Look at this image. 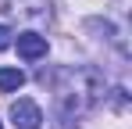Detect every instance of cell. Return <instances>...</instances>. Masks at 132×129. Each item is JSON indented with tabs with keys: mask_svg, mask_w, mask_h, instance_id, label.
<instances>
[{
	"mask_svg": "<svg viewBox=\"0 0 132 129\" xmlns=\"http://www.w3.org/2000/svg\"><path fill=\"white\" fill-rule=\"evenodd\" d=\"M11 43H14V32H11L7 25H0V50H7Z\"/></svg>",
	"mask_w": 132,
	"mask_h": 129,
	"instance_id": "obj_5",
	"label": "cell"
},
{
	"mask_svg": "<svg viewBox=\"0 0 132 129\" xmlns=\"http://www.w3.org/2000/svg\"><path fill=\"white\" fill-rule=\"evenodd\" d=\"M61 79L64 83L54 86V97H57V115L68 118V122L86 115L89 108L104 97V79L93 68H64Z\"/></svg>",
	"mask_w": 132,
	"mask_h": 129,
	"instance_id": "obj_1",
	"label": "cell"
},
{
	"mask_svg": "<svg viewBox=\"0 0 132 129\" xmlns=\"http://www.w3.org/2000/svg\"><path fill=\"white\" fill-rule=\"evenodd\" d=\"M11 122L18 129H39L43 126V111L36 101H29V97H18L14 104H11Z\"/></svg>",
	"mask_w": 132,
	"mask_h": 129,
	"instance_id": "obj_2",
	"label": "cell"
},
{
	"mask_svg": "<svg viewBox=\"0 0 132 129\" xmlns=\"http://www.w3.org/2000/svg\"><path fill=\"white\" fill-rule=\"evenodd\" d=\"M25 86V72L22 68H0V90L4 93H14Z\"/></svg>",
	"mask_w": 132,
	"mask_h": 129,
	"instance_id": "obj_4",
	"label": "cell"
},
{
	"mask_svg": "<svg viewBox=\"0 0 132 129\" xmlns=\"http://www.w3.org/2000/svg\"><path fill=\"white\" fill-rule=\"evenodd\" d=\"M14 47H18V54L25 61H39L46 54V36H39V32H18Z\"/></svg>",
	"mask_w": 132,
	"mask_h": 129,
	"instance_id": "obj_3",
	"label": "cell"
}]
</instances>
